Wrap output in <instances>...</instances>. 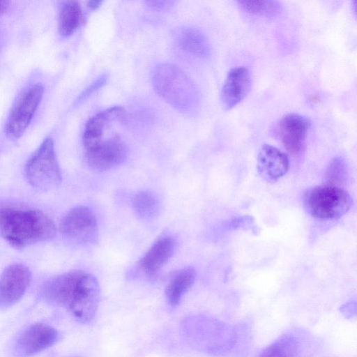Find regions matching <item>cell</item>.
<instances>
[{"instance_id":"cell-24","label":"cell","mask_w":357,"mask_h":357,"mask_svg":"<svg viewBox=\"0 0 357 357\" xmlns=\"http://www.w3.org/2000/svg\"><path fill=\"white\" fill-rule=\"evenodd\" d=\"M107 75L103 74L100 76L96 80H95L83 92L80 97L81 99H84L88 97L94 91L102 86L107 82Z\"/></svg>"},{"instance_id":"cell-13","label":"cell","mask_w":357,"mask_h":357,"mask_svg":"<svg viewBox=\"0 0 357 357\" xmlns=\"http://www.w3.org/2000/svg\"><path fill=\"white\" fill-rule=\"evenodd\" d=\"M289 165L286 153L270 144H264L261 146L257 155V168L266 181H278L287 172Z\"/></svg>"},{"instance_id":"cell-19","label":"cell","mask_w":357,"mask_h":357,"mask_svg":"<svg viewBox=\"0 0 357 357\" xmlns=\"http://www.w3.org/2000/svg\"><path fill=\"white\" fill-rule=\"evenodd\" d=\"M132 208L142 220H149L157 217L160 211L161 203L158 197L150 191H141L132 199Z\"/></svg>"},{"instance_id":"cell-15","label":"cell","mask_w":357,"mask_h":357,"mask_svg":"<svg viewBox=\"0 0 357 357\" xmlns=\"http://www.w3.org/2000/svg\"><path fill=\"white\" fill-rule=\"evenodd\" d=\"M126 117L124 109L120 106L112 107L91 117L86 123L82 137L85 149L102 139L105 130L114 121H122Z\"/></svg>"},{"instance_id":"cell-28","label":"cell","mask_w":357,"mask_h":357,"mask_svg":"<svg viewBox=\"0 0 357 357\" xmlns=\"http://www.w3.org/2000/svg\"><path fill=\"white\" fill-rule=\"evenodd\" d=\"M9 2L6 1H0V15L6 12L8 8Z\"/></svg>"},{"instance_id":"cell-21","label":"cell","mask_w":357,"mask_h":357,"mask_svg":"<svg viewBox=\"0 0 357 357\" xmlns=\"http://www.w3.org/2000/svg\"><path fill=\"white\" fill-rule=\"evenodd\" d=\"M237 3L241 9L252 15L274 17L282 10V5L277 1L241 0Z\"/></svg>"},{"instance_id":"cell-4","label":"cell","mask_w":357,"mask_h":357,"mask_svg":"<svg viewBox=\"0 0 357 357\" xmlns=\"http://www.w3.org/2000/svg\"><path fill=\"white\" fill-rule=\"evenodd\" d=\"M303 202L306 211L312 217L330 220L344 215L352 206L353 199L340 187L324 185L307 190Z\"/></svg>"},{"instance_id":"cell-1","label":"cell","mask_w":357,"mask_h":357,"mask_svg":"<svg viewBox=\"0 0 357 357\" xmlns=\"http://www.w3.org/2000/svg\"><path fill=\"white\" fill-rule=\"evenodd\" d=\"M40 296L46 303L66 310L77 321L88 323L96 314L100 289L93 275L72 270L47 280Z\"/></svg>"},{"instance_id":"cell-20","label":"cell","mask_w":357,"mask_h":357,"mask_svg":"<svg viewBox=\"0 0 357 357\" xmlns=\"http://www.w3.org/2000/svg\"><path fill=\"white\" fill-rule=\"evenodd\" d=\"M298 342L291 335H284L264 349L259 357H296Z\"/></svg>"},{"instance_id":"cell-12","label":"cell","mask_w":357,"mask_h":357,"mask_svg":"<svg viewBox=\"0 0 357 357\" xmlns=\"http://www.w3.org/2000/svg\"><path fill=\"white\" fill-rule=\"evenodd\" d=\"M250 86V73L246 67L231 68L227 75L220 93L222 108L229 110L236 106L245 98Z\"/></svg>"},{"instance_id":"cell-16","label":"cell","mask_w":357,"mask_h":357,"mask_svg":"<svg viewBox=\"0 0 357 357\" xmlns=\"http://www.w3.org/2000/svg\"><path fill=\"white\" fill-rule=\"evenodd\" d=\"M197 273L193 267H185L177 271L170 279L165 288L167 300L172 306L177 305L183 296L193 285Z\"/></svg>"},{"instance_id":"cell-5","label":"cell","mask_w":357,"mask_h":357,"mask_svg":"<svg viewBox=\"0 0 357 357\" xmlns=\"http://www.w3.org/2000/svg\"><path fill=\"white\" fill-rule=\"evenodd\" d=\"M25 173L29 183L39 190H51L60 184L61 173L51 138L45 139L29 158Z\"/></svg>"},{"instance_id":"cell-14","label":"cell","mask_w":357,"mask_h":357,"mask_svg":"<svg viewBox=\"0 0 357 357\" xmlns=\"http://www.w3.org/2000/svg\"><path fill=\"white\" fill-rule=\"evenodd\" d=\"M176 249L172 236H164L155 241L139 261V266L149 277L155 276L168 262Z\"/></svg>"},{"instance_id":"cell-25","label":"cell","mask_w":357,"mask_h":357,"mask_svg":"<svg viewBox=\"0 0 357 357\" xmlns=\"http://www.w3.org/2000/svg\"><path fill=\"white\" fill-rule=\"evenodd\" d=\"M174 1H147L146 5L153 10H167L172 6Z\"/></svg>"},{"instance_id":"cell-27","label":"cell","mask_w":357,"mask_h":357,"mask_svg":"<svg viewBox=\"0 0 357 357\" xmlns=\"http://www.w3.org/2000/svg\"><path fill=\"white\" fill-rule=\"evenodd\" d=\"M102 3V1L98 0L90 1H89L88 6L91 10H96L100 6Z\"/></svg>"},{"instance_id":"cell-2","label":"cell","mask_w":357,"mask_h":357,"mask_svg":"<svg viewBox=\"0 0 357 357\" xmlns=\"http://www.w3.org/2000/svg\"><path fill=\"white\" fill-rule=\"evenodd\" d=\"M56 227L41 211L15 207L0 208V236L16 248L52 240Z\"/></svg>"},{"instance_id":"cell-6","label":"cell","mask_w":357,"mask_h":357,"mask_svg":"<svg viewBox=\"0 0 357 357\" xmlns=\"http://www.w3.org/2000/svg\"><path fill=\"white\" fill-rule=\"evenodd\" d=\"M44 88L40 83L27 86L19 95L8 115L5 130L12 138L20 137L30 124L42 100Z\"/></svg>"},{"instance_id":"cell-18","label":"cell","mask_w":357,"mask_h":357,"mask_svg":"<svg viewBox=\"0 0 357 357\" xmlns=\"http://www.w3.org/2000/svg\"><path fill=\"white\" fill-rule=\"evenodd\" d=\"M82 20V8L75 1L61 3L59 13V31L63 36H70L79 28Z\"/></svg>"},{"instance_id":"cell-26","label":"cell","mask_w":357,"mask_h":357,"mask_svg":"<svg viewBox=\"0 0 357 357\" xmlns=\"http://www.w3.org/2000/svg\"><path fill=\"white\" fill-rule=\"evenodd\" d=\"M342 312L345 314V316H352V313H356V304L355 303H348L345 305V307H342L341 308Z\"/></svg>"},{"instance_id":"cell-22","label":"cell","mask_w":357,"mask_h":357,"mask_svg":"<svg viewBox=\"0 0 357 357\" xmlns=\"http://www.w3.org/2000/svg\"><path fill=\"white\" fill-rule=\"evenodd\" d=\"M326 185L340 187L347 180V164L341 157L334 158L329 163L326 172Z\"/></svg>"},{"instance_id":"cell-23","label":"cell","mask_w":357,"mask_h":357,"mask_svg":"<svg viewBox=\"0 0 357 357\" xmlns=\"http://www.w3.org/2000/svg\"><path fill=\"white\" fill-rule=\"evenodd\" d=\"M230 227L234 229L240 228L244 230L250 229L252 232L257 231V226L252 218L249 215L238 217L234 219L231 222Z\"/></svg>"},{"instance_id":"cell-8","label":"cell","mask_w":357,"mask_h":357,"mask_svg":"<svg viewBox=\"0 0 357 357\" xmlns=\"http://www.w3.org/2000/svg\"><path fill=\"white\" fill-rule=\"evenodd\" d=\"M85 158L89 167L103 172L123 163L128 156V149L118 135L99 141L85 149Z\"/></svg>"},{"instance_id":"cell-11","label":"cell","mask_w":357,"mask_h":357,"mask_svg":"<svg viewBox=\"0 0 357 357\" xmlns=\"http://www.w3.org/2000/svg\"><path fill=\"white\" fill-rule=\"evenodd\" d=\"M310 127V121L307 118L291 113L279 121L275 131L285 149L291 154L297 155L304 151Z\"/></svg>"},{"instance_id":"cell-17","label":"cell","mask_w":357,"mask_h":357,"mask_svg":"<svg viewBox=\"0 0 357 357\" xmlns=\"http://www.w3.org/2000/svg\"><path fill=\"white\" fill-rule=\"evenodd\" d=\"M176 40L181 49L193 55L199 57H207L210 55L209 43L205 35L198 29H182L178 33Z\"/></svg>"},{"instance_id":"cell-9","label":"cell","mask_w":357,"mask_h":357,"mask_svg":"<svg viewBox=\"0 0 357 357\" xmlns=\"http://www.w3.org/2000/svg\"><path fill=\"white\" fill-rule=\"evenodd\" d=\"M59 335L57 330L47 324H33L17 337L13 352L17 357L35 356L55 344Z\"/></svg>"},{"instance_id":"cell-7","label":"cell","mask_w":357,"mask_h":357,"mask_svg":"<svg viewBox=\"0 0 357 357\" xmlns=\"http://www.w3.org/2000/svg\"><path fill=\"white\" fill-rule=\"evenodd\" d=\"M59 231L68 239L84 245H92L98 241V225L93 212L86 206L71 208L62 218Z\"/></svg>"},{"instance_id":"cell-3","label":"cell","mask_w":357,"mask_h":357,"mask_svg":"<svg viewBox=\"0 0 357 357\" xmlns=\"http://www.w3.org/2000/svg\"><path fill=\"white\" fill-rule=\"evenodd\" d=\"M153 84L157 93L178 111L186 114L197 111L199 105L197 88L178 67L158 65L153 72Z\"/></svg>"},{"instance_id":"cell-10","label":"cell","mask_w":357,"mask_h":357,"mask_svg":"<svg viewBox=\"0 0 357 357\" xmlns=\"http://www.w3.org/2000/svg\"><path fill=\"white\" fill-rule=\"evenodd\" d=\"M31 280L27 266L15 264L8 266L0 275V310L16 304L23 297Z\"/></svg>"}]
</instances>
